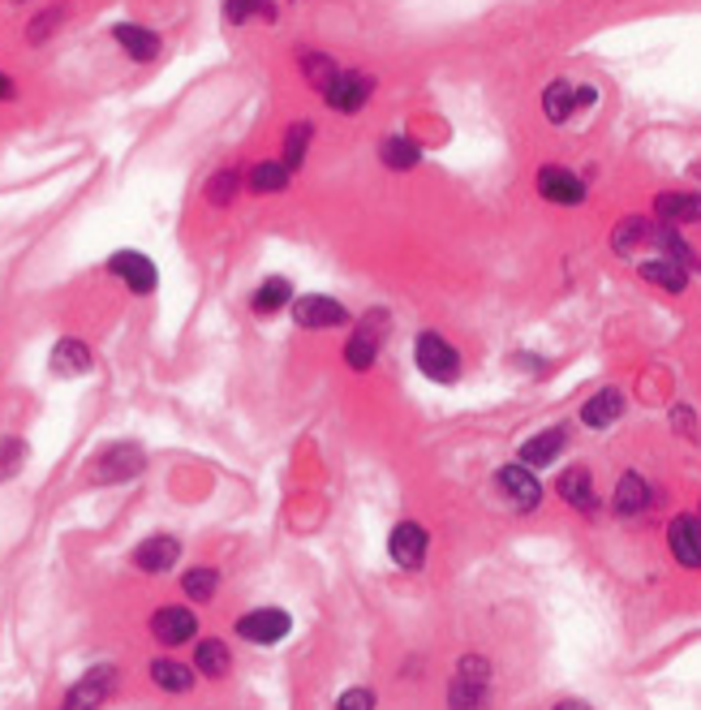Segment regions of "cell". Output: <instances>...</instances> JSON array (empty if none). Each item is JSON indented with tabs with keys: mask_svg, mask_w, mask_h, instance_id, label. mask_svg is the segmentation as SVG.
<instances>
[{
	"mask_svg": "<svg viewBox=\"0 0 701 710\" xmlns=\"http://www.w3.org/2000/svg\"><path fill=\"white\" fill-rule=\"evenodd\" d=\"M487 694H491V663L469 655L456 663L452 676V710H487Z\"/></svg>",
	"mask_w": 701,
	"mask_h": 710,
	"instance_id": "6da1fadb",
	"label": "cell"
},
{
	"mask_svg": "<svg viewBox=\"0 0 701 710\" xmlns=\"http://www.w3.org/2000/svg\"><path fill=\"white\" fill-rule=\"evenodd\" d=\"M658 224H701V195H658L654 199Z\"/></svg>",
	"mask_w": 701,
	"mask_h": 710,
	"instance_id": "7402d4cb",
	"label": "cell"
},
{
	"mask_svg": "<svg viewBox=\"0 0 701 710\" xmlns=\"http://www.w3.org/2000/svg\"><path fill=\"white\" fill-rule=\"evenodd\" d=\"M147 469V457H143V448L138 444H112V448H103L100 457L91 461V482H125V478H138Z\"/></svg>",
	"mask_w": 701,
	"mask_h": 710,
	"instance_id": "3957f363",
	"label": "cell"
},
{
	"mask_svg": "<svg viewBox=\"0 0 701 710\" xmlns=\"http://www.w3.org/2000/svg\"><path fill=\"white\" fill-rule=\"evenodd\" d=\"M379 155H383L388 168H413V164L422 159V147H418L413 138H404V134H392V138H383Z\"/></svg>",
	"mask_w": 701,
	"mask_h": 710,
	"instance_id": "1f68e13d",
	"label": "cell"
},
{
	"mask_svg": "<svg viewBox=\"0 0 701 710\" xmlns=\"http://www.w3.org/2000/svg\"><path fill=\"white\" fill-rule=\"evenodd\" d=\"M642 280H650L667 293H685L689 289V267H680L671 258H650V263H642Z\"/></svg>",
	"mask_w": 701,
	"mask_h": 710,
	"instance_id": "4316f807",
	"label": "cell"
},
{
	"mask_svg": "<svg viewBox=\"0 0 701 710\" xmlns=\"http://www.w3.org/2000/svg\"><path fill=\"white\" fill-rule=\"evenodd\" d=\"M310 134H314V130H310L305 121H301V125H293V130L285 134V159H280V164H285L289 173L305 164V147H310Z\"/></svg>",
	"mask_w": 701,
	"mask_h": 710,
	"instance_id": "e575fe53",
	"label": "cell"
},
{
	"mask_svg": "<svg viewBox=\"0 0 701 710\" xmlns=\"http://www.w3.org/2000/svg\"><path fill=\"white\" fill-rule=\"evenodd\" d=\"M112 689H116V663H96L56 710H100L112 698Z\"/></svg>",
	"mask_w": 701,
	"mask_h": 710,
	"instance_id": "277c9868",
	"label": "cell"
},
{
	"mask_svg": "<svg viewBox=\"0 0 701 710\" xmlns=\"http://www.w3.org/2000/svg\"><path fill=\"white\" fill-rule=\"evenodd\" d=\"M650 500H654L650 482H646L642 474H633V469H628V474L615 482V500H611V504H615L620 517H637V512H646V508H650Z\"/></svg>",
	"mask_w": 701,
	"mask_h": 710,
	"instance_id": "603a6c76",
	"label": "cell"
},
{
	"mask_svg": "<svg viewBox=\"0 0 701 710\" xmlns=\"http://www.w3.org/2000/svg\"><path fill=\"white\" fill-rule=\"evenodd\" d=\"M667 547H671V556L676 564H685V568H701V517H676L671 525H667Z\"/></svg>",
	"mask_w": 701,
	"mask_h": 710,
	"instance_id": "9a60e30c",
	"label": "cell"
},
{
	"mask_svg": "<svg viewBox=\"0 0 701 710\" xmlns=\"http://www.w3.org/2000/svg\"><path fill=\"white\" fill-rule=\"evenodd\" d=\"M564 444H568V431H564V426H552V431L525 440L521 453H516V461H521L525 469H543V465H552V461L564 453Z\"/></svg>",
	"mask_w": 701,
	"mask_h": 710,
	"instance_id": "44dd1931",
	"label": "cell"
},
{
	"mask_svg": "<svg viewBox=\"0 0 701 710\" xmlns=\"http://www.w3.org/2000/svg\"><path fill=\"white\" fill-rule=\"evenodd\" d=\"M229 667H233V651H229V642L207 637V642L194 646V672H199V676L220 680V676H229Z\"/></svg>",
	"mask_w": 701,
	"mask_h": 710,
	"instance_id": "d4e9b609",
	"label": "cell"
},
{
	"mask_svg": "<svg viewBox=\"0 0 701 710\" xmlns=\"http://www.w3.org/2000/svg\"><path fill=\"white\" fill-rule=\"evenodd\" d=\"M112 40L121 44V52L130 56V60H138V65H147V60H155L159 56V35L155 31H147V26H138V22H116L112 26Z\"/></svg>",
	"mask_w": 701,
	"mask_h": 710,
	"instance_id": "ac0fdd59",
	"label": "cell"
},
{
	"mask_svg": "<svg viewBox=\"0 0 701 710\" xmlns=\"http://www.w3.org/2000/svg\"><path fill=\"white\" fill-rule=\"evenodd\" d=\"M181 590H186V599H194V603H207V599H215V590H220V573L215 568H190L186 577H181Z\"/></svg>",
	"mask_w": 701,
	"mask_h": 710,
	"instance_id": "4dcf8cb0",
	"label": "cell"
},
{
	"mask_svg": "<svg viewBox=\"0 0 701 710\" xmlns=\"http://www.w3.org/2000/svg\"><path fill=\"white\" fill-rule=\"evenodd\" d=\"M22 461H26V444H22V440H0V482H4L9 474H18Z\"/></svg>",
	"mask_w": 701,
	"mask_h": 710,
	"instance_id": "d590c367",
	"label": "cell"
},
{
	"mask_svg": "<svg viewBox=\"0 0 701 710\" xmlns=\"http://www.w3.org/2000/svg\"><path fill=\"white\" fill-rule=\"evenodd\" d=\"M375 96V78L370 74H336V82L323 91V100L332 103L336 112H361L366 100Z\"/></svg>",
	"mask_w": 701,
	"mask_h": 710,
	"instance_id": "5bb4252c",
	"label": "cell"
},
{
	"mask_svg": "<svg viewBox=\"0 0 701 710\" xmlns=\"http://www.w3.org/2000/svg\"><path fill=\"white\" fill-rule=\"evenodd\" d=\"M620 413H624V397H620L615 388H602V392H594V397L581 406V422H586L590 431H607L611 422H620Z\"/></svg>",
	"mask_w": 701,
	"mask_h": 710,
	"instance_id": "cb8c5ba5",
	"label": "cell"
},
{
	"mask_svg": "<svg viewBox=\"0 0 701 710\" xmlns=\"http://www.w3.org/2000/svg\"><path fill=\"white\" fill-rule=\"evenodd\" d=\"M336 710H375V689H345Z\"/></svg>",
	"mask_w": 701,
	"mask_h": 710,
	"instance_id": "74e56055",
	"label": "cell"
},
{
	"mask_svg": "<svg viewBox=\"0 0 701 710\" xmlns=\"http://www.w3.org/2000/svg\"><path fill=\"white\" fill-rule=\"evenodd\" d=\"M538 195H543L547 203L577 207V203H586V181H581L577 173L559 168V164H547V168H538Z\"/></svg>",
	"mask_w": 701,
	"mask_h": 710,
	"instance_id": "4fadbf2b",
	"label": "cell"
},
{
	"mask_svg": "<svg viewBox=\"0 0 701 710\" xmlns=\"http://www.w3.org/2000/svg\"><path fill=\"white\" fill-rule=\"evenodd\" d=\"M224 18L233 26H242L251 18H276V4L271 0H224Z\"/></svg>",
	"mask_w": 701,
	"mask_h": 710,
	"instance_id": "836d02e7",
	"label": "cell"
},
{
	"mask_svg": "<svg viewBox=\"0 0 701 710\" xmlns=\"http://www.w3.org/2000/svg\"><path fill=\"white\" fill-rule=\"evenodd\" d=\"M246 181H251L254 195H280V190H289V168L276 164V159H263V164H254Z\"/></svg>",
	"mask_w": 701,
	"mask_h": 710,
	"instance_id": "f1b7e54d",
	"label": "cell"
},
{
	"mask_svg": "<svg viewBox=\"0 0 701 710\" xmlns=\"http://www.w3.org/2000/svg\"><path fill=\"white\" fill-rule=\"evenodd\" d=\"M52 370L65 375V379H78V375H91L96 370V350L78 336H60L52 345Z\"/></svg>",
	"mask_w": 701,
	"mask_h": 710,
	"instance_id": "2e32d148",
	"label": "cell"
},
{
	"mask_svg": "<svg viewBox=\"0 0 701 710\" xmlns=\"http://www.w3.org/2000/svg\"><path fill=\"white\" fill-rule=\"evenodd\" d=\"M301 74H305V82L314 87V91H327L332 82H336V60L332 56H323V52H301Z\"/></svg>",
	"mask_w": 701,
	"mask_h": 710,
	"instance_id": "f546056e",
	"label": "cell"
},
{
	"mask_svg": "<svg viewBox=\"0 0 701 710\" xmlns=\"http://www.w3.org/2000/svg\"><path fill=\"white\" fill-rule=\"evenodd\" d=\"M60 22H65V9H44V13H40V18L31 22V31H26V40H31V44H44V40H48L52 31L60 26Z\"/></svg>",
	"mask_w": 701,
	"mask_h": 710,
	"instance_id": "8d00e7d4",
	"label": "cell"
},
{
	"mask_svg": "<svg viewBox=\"0 0 701 710\" xmlns=\"http://www.w3.org/2000/svg\"><path fill=\"white\" fill-rule=\"evenodd\" d=\"M383 336H388V314H383V310H375L370 319H361V328L353 332L349 345H345V362H349V370H370V366H375V357H379Z\"/></svg>",
	"mask_w": 701,
	"mask_h": 710,
	"instance_id": "ba28073f",
	"label": "cell"
},
{
	"mask_svg": "<svg viewBox=\"0 0 701 710\" xmlns=\"http://www.w3.org/2000/svg\"><path fill=\"white\" fill-rule=\"evenodd\" d=\"M650 233H654V220L646 215H624L611 233V251L615 254H633L637 246H650Z\"/></svg>",
	"mask_w": 701,
	"mask_h": 710,
	"instance_id": "484cf974",
	"label": "cell"
},
{
	"mask_svg": "<svg viewBox=\"0 0 701 710\" xmlns=\"http://www.w3.org/2000/svg\"><path fill=\"white\" fill-rule=\"evenodd\" d=\"M147 629L159 646H186V642H194V633H199V615L190 608H159V611H151Z\"/></svg>",
	"mask_w": 701,
	"mask_h": 710,
	"instance_id": "30bf717a",
	"label": "cell"
},
{
	"mask_svg": "<svg viewBox=\"0 0 701 710\" xmlns=\"http://www.w3.org/2000/svg\"><path fill=\"white\" fill-rule=\"evenodd\" d=\"M108 276H116L134 298H147L155 293V285H159V271H155V263H151L147 254L138 251H116L108 258Z\"/></svg>",
	"mask_w": 701,
	"mask_h": 710,
	"instance_id": "8992f818",
	"label": "cell"
},
{
	"mask_svg": "<svg viewBox=\"0 0 701 710\" xmlns=\"http://www.w3.org/2000/svg\"><path fill=\"white\" fill-rule=\"evenodd\" d=\"M293 323L305 332H327V328H345L349 323V310L332 298H319V293H305L293 302Z\"/></svg>",
	"mask_w": 701,
	"mask_h": 710,
	"instance_id": "8fae6325",
	"label": "cell"
},
{
	"mask_svg": "<svg viewBox=\"0 0 701 710\" xmlns=\"http://www.w3.org/2000/svg\"><path fill=\"white\" fill-rule=\"evenodd\" d=\"M555 710H590V707H586V702H559Z\"/></svg>",
	"mask_w": 701,
	"mask_h": 710,
	"instance_id": "ab89813d",
	"label": "cell"
},
{
	"mask_svg": "<svg viewBox=\"0 0 701 710\" xmlns=\"http://www.w3.org/2000/svg\"><path fill=\"white\" fill-rule=\"evenodd\" d=\"M594 100H599V91H594V87H581V82L555 78L552 87L543 91V112H547V121H552V125H564V121H572L581 108H590Z\"/></svg>",
	"mask_w": 701,
	"mask_h": 710,
	"instance_id": "5b68a950",
	"label": "cell"
},
{
	"mask_svg": "<svg viewBox=\"0 0 701 710\" xmlns=\"http://www.w3.org/2000/svg\"><path fill=\"white\" fill-rule=\"evenodd\" d=\"M177 559H181V543H177L173 534H151V539H143V543L134 547L130 564H134L138 573H147V577H159V573H168Z\"/></svg>",
	"mask_w": 701,
	"mask_h": 710,
	"instance_id": "7c38bea8",
	"label": "cell"
},
{
	"mask_svg": "<svg viewBox=\"0 0 701 710\" xmlns=\"http://www.w3.org/2000/svg\"><path fill=\"white\" fill-rule=\"evenodd\" d=\"M426 547H431V539H426V530H422L418 521H401V525L392 530V539H388V552H392V559H397L401 568H422Z\"/></svg>",
	"mask_w": 701,
	"mask_h": 710,
	"instance_id": "e0dca14e",
	"label": "cell"
},
{
	"mask_svg": "<svg viewBox=\"0 0 701 710\" xmlns=\"http://www.w3.org/2000/svg\"><path fill=\"white\" fill-rule=\"evenodd\" d=\"M289 629H293V620H289V611H280V608L246 611V615L237 620V637H246L251 646H276V642L289 637Z\"/></svg>",
	"mask_w": 701,
	"mask_h": 710,
	"instance_id": "52a82bcc",
	"label": "cell"
},
{
	"mask_svg": "<svg viewBox=\"0 0 701 710\" xmlns=\"http://www.w3.org/2000/svg\"><path fill=\"white\" fill-rule=\"evenodd\" d=\"M293 302V285L285 276H267L258 289H254V314H276L280 306Z\"/></svg>",
	"mask_w": 701,
	"mask_h": 710,
	"instance_id": "83f0119b",
	"label": "cell"
},
{
	"mask_svg": "<svg viewBox=\"0 0 701 710\" xmlns=\"http://www.w3.org/2000/svg\"><path fill=\"white\" fill-rule=\"evenodd\" d=\"M555 491L564 496V504L577 508V512H594V478H590V469L586 465H572V469H564L559 474V482H555Z\"/></svg>",
	"mask_w": 701,
	"mask_h": 710,
	"instance_id": "ffe728a7",
	"label": "cell"
},
{
	"mask_svg": "<svg viewBox=\"0 0 701 710\" xmlns=\"http://www.w3.org/2000/svg\"><path fill=\"white\" fill-rule=\"evenodd\" d=\"M496 487H500L503 500L516 508V512H530V508L543 504V487H538L534 469H525L521 461L516 465H503L500 474H496Z\"/></svg>",
	"mask_w": 701,
	"mask_h": 710,
	"instance_id": "9c48e42d",
	"label": "cell"
},
{
	"mask_svg": "<svg viewBox=\"0 0 701 710\" xmlns=\"http://www.w3.org/2000/svg\"><path fill=\"white\" fill-rule=\"evenodd\" d=\"M13 96H18V87H13V78H9L4 69H0V103H4V100H13Z\"/></svg>",
	"mask_w": 701,
	"mask_h": 710,
	"instance_id": "f35d334b",
	"label": "cell"
},
{
	"mask_svg": "<svg viewBox=\"0 0 701 710\" xmlns=\"http://www.w3.org/2000/svg\"><path fill=\"white\" fill-rule=\"evenodd\" d=\"M237 190H242V173H237V168H224V173H215V177L207 181V203L229 207L237 199Z\"/></svg>",
	"mask_w": 701,
	"mask_h": 710,
	"instance_id": "d6a6232c",
	"label": "cell"
},
{
	"mask_svg": "<svg viewBox=\"0 0 701 710\" xmlns=\"http://www.w3.org/2000/svg\"><path fill=\"white\" fill-rule=\"evenodd\" d=\"M413 357H418V370L426 379H435V384H456L460 379V354L439 332H422L418 345H413Z\"/></svg>",
	"mask_w": 701,
	"mask_h": 710,
	"instance_id": "7a4b0ae2",
	"label": "cell"
},
{
	"mask_svg": "<svg viewBox=\"0 0 701 710\" xmlns=\"http://www.w3.org/2000/svg\"><path fill=\"white\" fill-rule=\"evenodd\" d=\"M147 672H151V685L164 689V694H190L194 680H199L194 663H181V659H151Z\"/></svg>",
	"mask_w": 701,
	"mask_h": 710,
	"instance_id": "d6986e66",
	"label": "cell"
}]
</instances>
